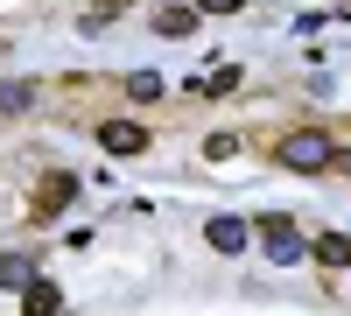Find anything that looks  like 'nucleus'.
<instances>
[{
    "label": "nucleus",
    "instance_id": "obj_7",
    "mask_svg": "<svg viewBox=\"0 0 351 316\" xmlns=\"http://www.w3.org/2000/svg\"><path fill=\"white\" fill-rule=\"evenodd\" d=\"M36 267H28V253H0V289H28Z\"/></svg>",
    "mask_w": 351,
    "mask_h": 316
},
{
    "label": "nucleus",
    "instance_id": "obj_13",
    "mask_svg": "<svg viewBox=\"0 0 351 316\" xmlns=\"http://www.w3.org/2000/svg\"><path fill=\"white\" fill-rule=\"evenodd\" d=\"M127 8H134V0H92V21H120Z\"/></svg>",
    "mask_w": 351,
    "mask_h": 316
},
{
    "label": "nucleus",
    "instance_id": "obj_3",
    "mask_svg": "<svg viewBox=\"0 0 351 316\" xmlns=\"http://www.w3.org/2000/svg\"><path fill=\"white\" fill-rule=\"evenodd\" d=\"M77 204V176H64V169H56V176H43V190H36V218H56V211H71Z\"/></svg>",
    "mask_w": 351,
    "mask_h": 316
},
{
    "label": "nucleus",
    "instance_id": "obj_4",
    "mask_svg": "<svg viewBox=\"0 0 351 316\" xmlns=\"http://www.w3.org/2000/svg\"><path fill=\"white\" fill-rule=\"evenodd\" d=\"M99 148H106V155H141V148H148V127H134V120H106V127H99Z\"/></svg>",
    "mask_w": 351,
    "mask_h": 316
},
{
    "label": "nucleus",
    "instance_id": "obj_14",
    "mask_svg": "<svg viewBox=\"0 0 351 316\" xmlns=\"http://www.w3.org/2000/svg\"><path fill=\"white\" fill-rule=\"evenodd\" d=\"M246 0H197V14H239Z\"/></svg>",
    "mask_w": 351,
    "mask_h": 316
},
{
    "label": "nucleus",
    "instance_id": "obj_12",
    "mask_svg": "<svg viewBox=\"0 0 351 316\" xmlns=\"http://www.w3.org/2000/svg\"><path fill=\"white\" fill-rule=\"evenodd\" d=\"M239 84V71H211V77H197V92H232Z\"/></svg>",
    "mask_w": 351,
    "mask_h": 316
},
{
    "label": "nucleus",
    "instance_id": "obj_10",
    "mask_svg": "<svg viewBox=\"0 0 351 316\" xmlns=\"http://www.w3.org/2000/svg\"><path fill=\"white\" fill-rule=\"evenodd\" d=\"M28 99H36V84H21V77L0 84V112H28Z\"/></svg>",
    "mask_w": 351,
    "mask_h": 316
},
{
    "label": "nucleus",
    "instance_id": "obj_11",
    "mask_svg": "<svg viewBox=\"0 0 351 316\" xmlns=\"http://www.w3.org/2000/svg\"><path fill=\"white\" fill-rule=\"evenodd\" d=\"M232 155H239V134H211L204 141V162H232Z\"/></svg>",
    "mask_w": 351,
    "mask_h": 316
},
{
    "label": "nucleus",
    "instance_id": "obj_8",
    "mask_svg": "<svg viewBox=\"0 0 351 316\" xmlns=\"http://www.w3.org/2000/svg\"><path fill=\"white\" fill-rule=\"evenodd\" d=\"M155 28H162V36H176V42H183L190 28H197V8H162V14H155Z\"/></svg>",
    "mask_w": 351,
    "mask_h": 316
},
{
    "label": "nucleus",
    "instance_id": "obj_1",
    "mask_svg": "<svg viewBox=\"0 0 351 316\" xmlns=\"http://www.w3.org/2000/svg\"><path fill=\"white\" fill-rule=\"evenodd\" d=\"M281 169H295V176H316V169L330 162V134L324 127H295V134H281Z\"/></svg>",
    "mask_w": 351,
    "mask_h": 316
},
{
    "label": "nucleus",
    "instance_id": "obj_6",
    "mask_svg": "<svg viewBox=\"0 0 351 316\" xmlns=\"http://www.w3.org/2000/svg\"><path fill=\"white\" fill-rule=\"evenodd\" d=\"M316 260L324 267H351V232H316Z\"/></svg>",
    "mask_w": 351,
    "mask_h": 316
},
{
    "label": "nucleus",
    "instance_id": "obj_9",
    "mask_svg": "<svg viewBox=\"0 0 351 316\" xmlns=\"http://www.w3.org/2000/svg\"><path fill=\"white\" fill-rule=\"evenodd\" d=\"M21 316H56V281H28V302Z\"/></svg>",
    "mask_w": 351,
    "mask_h": 316
},
{
    "label": "nucleus",
    "instance_id": "obj_5",
    "mask_svg": "<svg viewBox=\"0 0 351 316\" xmlns=\"http://www.w3.org/2000/svg\"><path fill=\"white\" fill-rule=\"evenodd\" d=\"M204 239H211V253H239L253 232H246V218H211V225H204Z\"/></svg>",
    "mask_w": 351,
    "mask_h": 316
},
{
    "label": "nucleus",
    "instance_id": "obj_2",
    "mask_svg": "<svg viewBox=\"0 0 351 316\" xmlns=\"http://www.w3.org/2000/svg\"><path fill=\"white\" fill-rule=\"evenodd\" d=\"M260 239H267V260H281V267H295L302 253H309V246H302V232H295V225H288L281 211H267V218H260Z\"/></svg>",
    "mask_w": 351,
    "mask_h": 316
}]
</instances>
